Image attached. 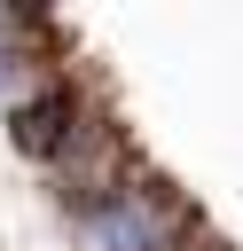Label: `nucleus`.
Returning a JSON list of instances; mask_svg holds the SVG:
<instances>
[{
    "mask_svg": "<svg viewBox=\"0 0 243 251\" xmlns=\"http://www.w3.org/2000/svg\"><path fill=\"white\" fill-rule=\"evenodd\" d=\"M78 227H86L102 251H196V212H188V196H180L172 180H157L149 165H141L118 196H102Z\"/></svg>",
    "mask_w": 243,
    "mask_h": 251,
    "instance_id": "f257e3e1",
    "label": "nucleus"
},
{
    "mask_svg": "<svg viewBox=\"0 0 243 251\" xmlns=\"http://www.w3.org/2000/svg\"><path fill=\"white\" fill-rule=\"evenodd\" d=\"M94 118H102V110H94V94H86V86L63 71V78H47L31 102H16V110H8V141H16L24 157L55 165V157H63V149H71V141L94 126Z\"/></svg>",
    "mask_w": 243,
    "mask_h": 251,
    "instance_id": "f03ea898",
    "label": "nucleus"
},
{
    "mask_svg": "<svg viewBox=\"0 0 243 251\" xmlns=\"http://www.w3.org/2000/svg\"><path fill=\"white\" fill-rule=\"evenodd\" d=\"M47 78H63L55 63V24L39 8H0V110L31 102Z\"/></svg>",
    "mask_w": 243,
    "mask_h": 251,
    "instance_id": "7ed1b4c3",
    "label": "nucleus"
},
{
    "mask_svg": "<svg viewBox=\"0 0 243 251\" xmlns=\"http://www.w3.org/2000/svg\"><path fill=\"white\" fill-rule=\"evenodd\" d=\"M196 251H219V243H196Z\"/></svg>",
    "mask_w": 243,
    "mask_h": 251,
    "instance_id": "20e7f679",
    "label": "nucleus"
}]
</instances>
